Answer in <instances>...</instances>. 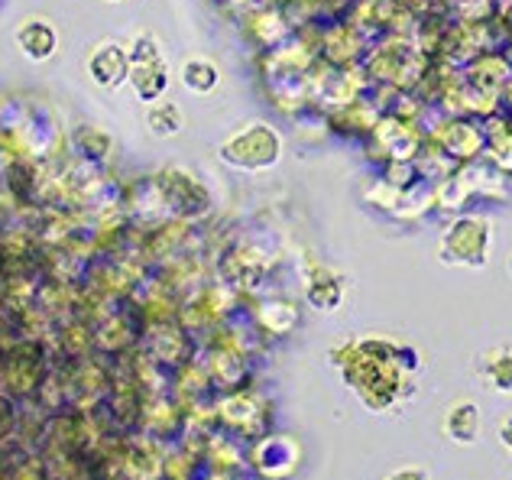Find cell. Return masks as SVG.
<instances>
[{"label":"cell","mask_w":512,"mask_h":480,"mask_svg":"<svg viewBox=\"0 0 512 480\" xmlns=\"http://www.w3.org/2000/svg\"><path fill=\"white\" fill-rule=\"evenodd\" d=\"M218 156L240 172H263L282 159V137L276 127L263 124V120H250V124L227 133L218 146Z\"/></svg>","instance_id":"6da1fadb"},{"label":"cell","mask_w":512,"mask_h":480,"mask_svg":"<svg viewBox=\"0 0 512 480\" xmlns=\"http://www.w3.org/2000/svg\"><path fill=\"white\" fill-rule=\"evenodd\" d=\"M493 250V228L487 218L464 215L457 218L448 231L441 234L438 257L448 266H464V270H483Z\"/></svg>","instance_id":"7a4b0ae2"},{"label":"cell","mask_w":512,"mask_h":480,"mask_svg":"<svg viewBox=\"0 0 512 480\" xmlns=\"http://www.w3.org/2000/svg\"><path fill=\"white\" fill-rule=\"evenodd\" d=\"M130 85L143 104H153L166 95L169 88V65L159 49V39L153 33H137L130 39Z\"/></svg>","instance_id":"3957f363"},{"label":"cell","mask_w":512,"mask_h":480,"mask_svg":"<svg viewBox=\"0 0 512 480\" xmlns=\"http://www.w3.org/2000/svg\"><path fill=\"white\" fill-rule=\"evenodd\" d=\"M85 72L98 88L104 91H117L130 82V52L120 43H98L85 59Z\"/></svg>","instance_id":"277c9868"},{"label":"cell","mask_w":512,"mask_h":480,"mask_svg":"<svg viewBox=\"0 0 512 480\" xmlns=\"http://www.w3.org/2000/svg\"><path fill=\"white\" fill-rule=\"evenodd\" d=\"M17 49L23 52L30 62H49L59 52V30L43 17H30L17 26Z\"/></svg>","instance_id":"5b68a950"},{"label":"cell","mask_w":512,"mask_h":480,"mask_svg":"<svg viewBox=\"0 0 512 480\" xmlns=\"http://www.w3.org/2000/svg\"><path fill=\"white\" fill-rule=\"evenodd\" d=\"M480 429H483V422H480V409L474 403H454L448 409V416H444V435L451 438V442L457 445H474L477 438H480Z\"/></svg>","instance_id":"8992f818"},{"label":"cell","mask_w":512,"mask_h":480,"mask_svg":"<svg viewBox=\"0 0 512 480\" xmlns=\"http://www.w3.org/2000/svg\"><path fill=\"white\" fill-rule=\"evenodd\" d=\"M179 82L192 91V95H214L221 88V69L218 62H211L205 56L185 59L179 69Z\"/></svg>","instance_id":"52a82bcc"},{"label":"cell","mask_w":512,"mask_h":480,"mask_svg":"<svg viewBox=\"0 0 512 480\" xmlns=\"http://www.w3.org/2000/svg\"><path fill=\"white\" fill-rule=\"evenodd\" d=\"M146 127H150V133L159 140L179 137L185 130V114L175 101H153L150 108H146Z\"/></svg>","instance_id":"ba28073f"},{"label":"cell","mask_w":512,"mask_h":480,"mask_svg":"<svg viewBox=\"0 0 512 480\" xmlns=\"http://www.w3.org/2000/svg\"><path fill=\"white\" fill-rule=\"evenodd\" d=\"M480 373L496 393H512V351H490L483 357Z\"/></svg>","instance_id":"9c48e42d"},{"label":"cell","mask_w":512,"mask_h":480,"mask_svg":"<svg viewBox=\"0 0 512 480\" xmlns=\"http://www.w3.org/2000/svg\"><path fill=\"white\" fill-rule=\"evenodd\" d=\"M444 146H448V153L467 159L483 146V133L477 127L461 124V120H457V124H451L448 130H444Z\"/></svg>","instance_id":"30bf717a"},{"label":"cell","mask_w":512,"mask_h":480,"mask_svg":"<svg viewBox=\"0 0 512 480\" xmlns=\"http://www.w3.org/2000/svg\"><path fill=\"white\" fill-rule=\"evenodd\" d=\"M389 480H425V474H422V471H415V468H406V471L393 474Z\"/></svg>","instance_id":"8fae6325"},{"label":"cell","mask_w":512,"mask_h":480,"mask_svg":"<svg viewBox=\"0 0 512 480\" xmlns=\"http://www.w3.org/2000/svg\"><path fill=\"white\" fill-rule=\"evenodd\" d=\"M509 273H512V257H509Z\"/></svg>","instance_id":"7c38bea8"}]
</instances>
